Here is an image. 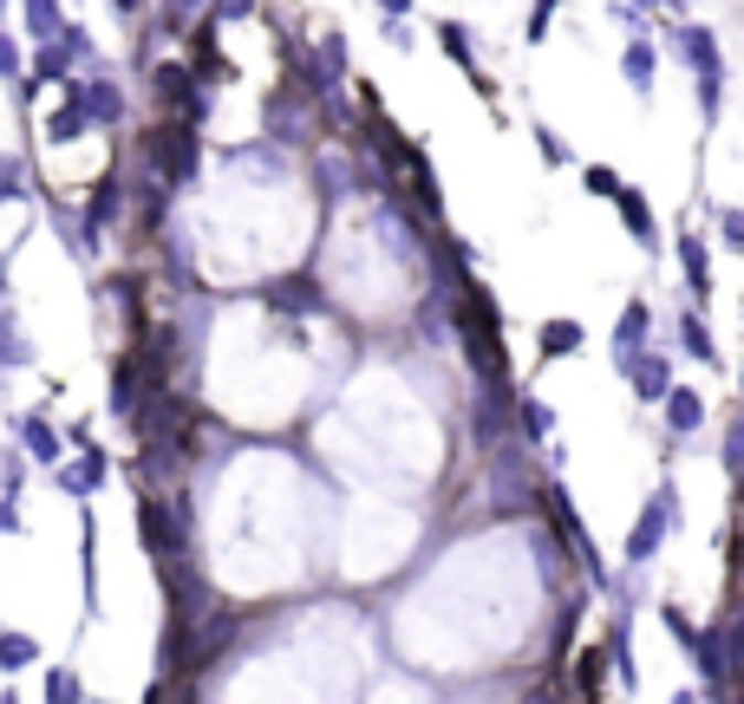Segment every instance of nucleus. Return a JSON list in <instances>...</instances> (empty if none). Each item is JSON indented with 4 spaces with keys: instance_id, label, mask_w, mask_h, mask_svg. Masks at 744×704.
Segmentation results:
<instances>
[{
    "instance_id": "nucleus-30",
    "label": "nucleus",
    "mask_w": 744,
    "mask_h": 704,
    "mask_svg": "<svg viewBox=\"0 0 744 704\" xmlns=\"http://www.w3.org/2000/svg\"><path fill=\"white\" fill-rule=\"evenodd\" d=\"M719 242L732 255H744V210H719Z\"/></svg>"
},
{
    "instance_id": "nucleus-8",
    "label": "nucleus",
    "mask_w": 744,
    "mask_h": 704,
    "mask_svg": "<svg viewBox=\"0 0 744 704\" xmlns=\"http://www.w3.org/2000/svg\"><path fill=\"white\" fill-rule=\"evenodd\" d=\"M679 275L692 287V300H712V255H705V242H699L692 228L679 235Z\"/></svg>"
},
{
    "instance_id": "nucleus-35",
    "label": "nucleus",
    "mask_w": 744,
    "mask_h": 704,
    "mask_svg": "<svg viewBox=\"0 0 744 704\" xmlns=\"http://www.w3.org/2000/svg\"><path fill=\"white\" fill-rule=\"evenodd\" d=\"M7 72H20V53H13V40L0 33V78H7Z\"/></svg>"
},
{
    "instance_id": "nucleus-29",
    "label": "nucleus",
    "mask_w": 744,
    "mask_h": 704,
    "mask_svg": "<svg viewBox=\"0 0 744 704\" xmlns=\"http://www.w3.org/2000/svg\"><path fill=\"white\" fill-rule=\"evenodd\" d=\"M26 196V170L13 157H0V203H20Z\"/></svg>"
},
{
    "instance_id": "nucleus-20",
    "label": "nucleus",
    "mask_w": 744,
    "mask_h": 704,
    "mask_svg": "<svg viewBox=\"0 0 744 704\" xmlns=\"http://www.w3.org/2000/svg\"><path fill=\"white\" fill-rule=\"evenodd\" d=\"M78 548H85V562H78V574H85V607H98V522H92V509L78 522Z\"/></svg>"
},
{
    "instance_id": "nucleus-26",
    "label": "nucleus",
    "mask_w": 744,
    "mask_h": 704,
    "mask_svg": "<svg viewBox=\"0 0 744 704\" xmlns=\"http://www.w3.org/2000/svg\"><path fill=\"white\" fill-rule=\"evenodd\" d=\"M0 365H33V346H26V333H20L13 313L0 320Z\"/></svg>"
},
{
    "instance_id": "nucleus-38",
    "label": "nucleus",
    "mask_w": 744,
    "mask_h": 704,
    "mask_svg": "<svg viewBox=\"0 0 744 704\" xmlns=\"http://www.w3.org/2000/svg\"><path fill=\"white\" fill-rule=\"evenodd\" d=\"M0 287H7V255H0ZM0 300H7V294H0Z\"/></svg>"
},
{
    "instance_id": "nucleus-27",
    "label": "nucleus",
    "mask_w": 744,
    "mask_h": 704,
    "mask_svg": "<svg viewBox=\"0 0 744 704\" xmlns=\"http://www.w3.org/2000/svg\"><path fill=\"white\" fill-rule=\"evenodd\" d=\"M438 46H445V53H450V60H457L464 72H470V78H477V53H470V33H464L457 20H445V26H438Z\"/></svg>"
},
{
    "instance_id": "nucleus-19",
    "label": "nucleus",
    "mask_w": 744,
    "mask_h": 704,
    "mask_svg": "<svg viewBox=\"0 0 744 704\" xmlns=\"http://www.w3.org/2000/svg\"><path fill=\"white\" fill-rule=\"evenodd\" d=\"M268 307H281V313H327V300L313 294L307 281H281V287H268Z\"/></svg>"
},
{
    "instance_id": "nucleus-3",
    "label": "nucleus",
    "mask_w": 744,
    "mask_h": 704,
    "mask_svg": "<svg viewBox=\"0 0 744 704\" xmlns=\"http://www.w3.org/2000/svg\"><path fill=\"white\" fill-rule=\"evenodd\" d=\"M372 143H379V157H385L392 170H405V183H412V196L425 203V215H438V203H445V196H438V177H432L425 150H418V143H405L392 125H385V118H372Z\"/></svg>"
},
{
    "instance_id": "nucleus-12",
    "label": "nucleus",
    "mask_w": 744,
    "mask_h": 704,
    "mask_svg": "<svg viewBox=\"0 0 744 704\" xmlns=\"http://www.w3.org/2000/svg\"><path fill=\"white\" fill-rule=\"evenodd\" d=\"M620 72H627V85H634V92L647 98V92H653V72H660V53H653V40H640V33H634V40H627V53H620Z\"/></svg>"
},
{
    "instance_id": "nucleus-16",
    "label": "nucleus",
    "mask_w": 744,
    "mask_h": 704,
    "mask_svg": "<svg viewBox=\"0 0 744 704\" xmlns=\"http://www.w3.org/2000/svg\"><path fill=\"white\" fill-rule=\"evenodd\" d=\"M85 118H92V125H118V118H125V92H118L111 78H92V85H85Z\"/></svg>"
},
{
    "instance_id": "nucleus-24",
    "label": "nucleus",
    "mask_w": 744,
    "mask_h": 704,
    "mask_svg": "<svg viewBox=\"0 0 744 704\" xmlns=\"http://www.w3.org/2000/svg\"><path fill=\"white\" fill-rule=\"evenodd\" d=\"M33 659H40V639L33 633H0V665L7 672H26Z\"/></svg>"
},
{
    "instance_id": "nucleus-36",
    "label": "nucleus",
    "mask_w": 744,
    "mask_h": 704,
    "mask_svg": "<svg viewBox=\"0 0 744 704\" xmlns=\"http://www.w3.org/2000/svg\"><path fill=\"white\" fill-rule=\"evenodd\" d=\"M0 529H7V535L20 529V509H13V502H0Z\"/></svg>"
},
{
    "instance_id": "nucleus-39",
    "label": "nucleus",
    "mask_w": 744,
    "mask_h": 704,
    "mask_svg": "<svg viewBox=\"0 0 744 704\" xmlns=\"http://www.w3.org/2000/svg\"><path fill=\"white\" fill-rule=\"evenodd\" d=\"M738 392H744V372H738Z\"/></svg>"
},
{
    "instance_id": "nucleus-33",
    "label": "nucleus",
    "mask_w": 744,
    "mask_h": 704,
    "mask_svg": "<svg viewBox=\"0 0 744 704\" xmlns=\"http://www.w3.org/2000/svg\"><path fill=\"white\" fill-rule=\"evenodd\" d=\"M517 424H522V430H535V437H542V430H549V412H542V405H517Z\"/></svg>"
},
{
    "instance_id": "nucleus-9",
    "label": "nucleus",
    "mask_w": 744,
    "mask_h": 704,
    "mask_svg": "<svg viewBox=\"0 0 744 704\" xmlns=\"http://www.w3.org/2000/svg\"><path fill=\"white\" fill-rule=\"evenodd\" d=\"M78 53H85V33H73V26H66V46H40V60H33V72H26V78H33V85H53V78L66 85V72H73Z\"/></svg>"
},
{
    "instance_id": "nucleus-13",
    "label": "nucleus",
    "mask_w": 744,
    "mask_h": 704,
    "mask_svg": "<svg viewBox=\"0 0 744 704\" xmlns=\"http://www.w3.org/2000/svg\"><path fill=\"white\" fill-rule=\"evenodd\" d=\"M667 424H672V437H692V430L705 424V398H699L692 385H672L667 392Z\"/></svg>"
},
{
    "instance_id": "nucleus-15",
    "label": "nucleus",
    "mask_w": 744,
    "mask_h": 704,
    "mask_svg": "<svg viewBox=\"0 0 744 704\" xmlns=\"http://www.w3.org/2000/svg\"><path fill=\"white\" fill-rule=\"evenodd\" d=\"M105 470H111V463H105V450H85L73 470H53V477H60V490H66V495H92L98 483H105Z\"/></svg>"
},
{
    "instance_id": "nucleus-7",
    "label": "nucleus",
    "mask_w": 744,
    "mask_h": 704,
    "mask_svg": "<svg viewBox=\"0 0 744 704\" xmlns=\"http://www.w3.org/2000/svg\"><path fill=\"white\" fill-rule=\"evenodd\" d=\"M647 327H653V313H647V300H634V307H620V320H614V372L627 378L634 372V359L647 346Z\"/></svg>"
},
{
    "instance_id": "nucleus-25",
    "label": "nucleus",
    "mask_w": 744,
    "mask_h": 704,
    "mask_svg": "<svg viewBox=\"0 0 744 704\" xmlns=\"http://www.w3.org/2000/svg\"><path fill=\"white\" fill-rule=\"evenodd\" d=\"M607 659H614V679H620L627 692H640V672H634V659H627V620L607 633Z\"/></svg>"
},
{
    "instance_id": "nucleus-31",
    "label": "nucleus",
    "mask_w": 744,
    "mask_h": 704,
    "mask_svg": "<svg viewBox=\"0 0 744 704\" xmlns=\"http://www.w3.org/2000/svg\"><path fill=\"white\" fill-rule=\"evenodd\" d=\"M26 26H33V33H40L46 46H53V26H60V13H53L46 0H33V7H26Z\"/></svg>"
},
{
    "instance_id": "nucleus-4",
    "label": "nucleus",
    "mask_w": 744,
    "mask_h": 704,
    "mask_svg": "<svg viewBox=\"0 0 744 704\" xmlns=\"http://www.w3.org/2000/svg\"><path fill=\"white\" fill-rule=\"evenodd\" d=\"M150 170L157 177H170V183H190L196 177V157H203V138H196V125H157L145 143Z\"/></svg>"
},
{
    "instance_id": "nucleus-1",
    "label": "nucleus",
    "mask_w": 744,
    "mask_h": 704,
    "mask_svg": "<svg viewBox=\"0 0 744 704\" xmlns=\"http://www.w3.org/2000/svg\"><path fill=\"white\" fill-rule=\"evenodd\" d=\"M457 340H464V359L483 385H510V352H503V327H497V300L483 281H464V300H457Z\"/></svg>"
},
{
    "instance_id": "nucleus-40",
    "label": "nucleus",
    "mask_w": 744,
    "mask_h": 704,
    "mask_svg": "<svg viewBox=\"0 0 744 704\" xmlns=\"http://www.w3.org/2000/svg\"><path fill=\"white\" fill-rule=\"evenodd\" d=\"M7 704H13V698H7Z\"/></svg>"
},
{
    "instance_id": "nucleus-21",
    "label": "nucleus",
    "mask_w": 744,
    "mask_h": 704,
    "mask_svg": "<svg viewBox=\"0 0 744 704\" xmlns=\"http://www.w3.org/2000/svg\"><path fill=\"white\" fill-rule=\"evenodd\" d=\"M679 346L692 352L699 365H719V346H712V327L699 313H679Z\"/></svg>"
},
{
    "instance_id": "nucleus-32",
    "label": "nucleus",
    "mask_w": 744,
    "mask_h": 704,
    "mask_svg": "<svg viewBox=\"0 0 744 704\" xmlns=\"http://www.w3.org/2000/svg\"><path fill=\"white\" fill-rule=\"evenodd\" d=\"M535 150H542V163H568V143L555 138L549 125H535Z\"/></svg>"
},
{
    "instance_id": "nucleus-22",
    "label": "nucleus",
    "mask_w": 744,
    "mask_h": 704,
    "mask_svg": "<svg viewBox=\"0 0 744 704\" xmlns=\"http://www.w3.org/2000/svg\"><path fill=\"white\" fill-rule=\"evenodd\" d=\"M660 620H667V633L679 639V646L692 652V665H699V659H705V627H692V620H685L679 607H660Z\"/></svg>"
},
{
    "instance_id": "nucleus-6",
    "label": "nucleus",
    "mask_w": 744,
    "mask_h": 704,
    "mask_svg": "<svg viewBox=\"0 0 744 704\" xmlns=\"http://www.w3.org/2000/svg\"><path fill=\"white\" fill-rule=\"evenodd\" d=\"M125 210V183L105 170L98 183H92V196H85V242H78V255H98V235H105V222Z\"/></svg>"
},
{
    "instance_id": "nucleus-2",
    "label": "nucleus",
    "mask_w": 744,
    "mask_h": 704,
    "mask_svg": "<svg viewBox=\"0 0 744 704\" xmlns=\"http://www.w3.org/2000/svg\"><path fill=\"white\" fill-rule=\"evenodd\" d=\"M679 60L692 66L699 78V105H705V118H719V105H725V60H719V40L705 33V26H679Z\"/></svg>"
},
{
    "instance_id": "nucleus-34",
    "label": "nucleus",
    "mask_w": 744,
    "mask_h": 704,
    "mask_svg": "<svg viewBox=\"0 0 744 704\" xmlns=\"http://www.w3.org/2000/svg\"><path fill=\"white\" fill-rule=\"evenodd\" d=\"M549 20H555V7H535L529 13V40H549Z\"/></svg>"
},
{
    "instance_id": "nucleus-11",
    "label": "nucleus",
    "mask_w": 744,
    "mask_h": 704,
    "mask_svg": "<svg viewBox=\"0 0 744 704\" xmlns=\"http://www.w3.org/2000/svg\"><path fill=\"white\" fill-rule=\"evenodd\" d=\"M627 378H634V398H640V405H667V392H672V372H667V359H647V352H640Z\"/></svg>"
},
{
    "instance_id": "nucleus-14",
    "label": "nucleus",
    "mask_w": 744,
    "mask_h": 704,
    "mask_svg": "<svg viewBox=\"0 0 744 704\" xmlns=\"http://www.w3.org/2000/svg\"><path fill=\"white\" fill-rule=\"evenodd\" d=\"M111 412H118V418L138 412V352H118V359H111Z\"/></svg>"
},
{
    "instance_id": "nucleus-28",
    "label": "nucleus",
    "mask_w": 744,
    "mask_h": 704,
    "mask_svg": "<svg viewBox=\"0 0 744 704\" xmlns=\"http://www.w3.org/2000/svg\"><path fill=\"white\" fill-rule=\"evenodd\" d=\"M582 183H588V196H607V203L620 196V177H614L607 163H588V170H582Z\"/></svg>"
},
{
    "instance_id": "nucleus-18",
    "label": "nucleus",
    "mask_w": 744,
    "mask_h": 704,
    "mask_svg": "<svg viewBox=\"0 0 744 704\" xmlns=\"http://www.w3.org/2000/svg\"><path fill=\"white\" fill-rule=\"evenodd\" d=\"M542 359H575L582 352V320H542Z\"/></svg>"
},
{
    "instance_id": "nucleus-10",
    "label": "nucleus",
    "mask_w": 744,
    "mask_h": 704,
    "mask_svg": "<svg viewBox=\"0 0 744 704\" xmlns=\"http://www.w3.org/2000/svg\"><path fill=\"white\" fill-rule=\"evenodd\" d=\"M614 210H620V222H627V235H634L640 248H653V242H660V222H653V210H647V196H640L634 183H620Z\"/></svg>"
},
{
    "instance_id": "nucleus-37",
    "label": "nucleus",
    "mask_w": 744,
    "mask_h": 704,
    "mask_svg": "<svg viewBox=\"0 0 744 704\" xmlns=\"http://www.w3.org/2000/svg\"><path fill=\"white\" fill-rule=\"evenodd\" d=\"M672 704H699V692H672Z\"/></svg>"
},
{
    "instance_id": "nucleus-5",
    "label": "nucleus",
    "mask_w": 744,
    "mask_h": 704,
    "mask_svg": "<svg viewBox=\"0 0 744 704\" xmlns=\"http://www.w3.org/2000/svg\"><path fill=\"white\" fill-rule=\"evenodd\" d=\"M672 535V483H660L653 490V502L640 509V522L627 529V567H647L653 555H660V542Z\"/></svg>"
},
{
    "instance_id": "nucleus-23",
    "label": "nucleus",
    "mask_w": 744,
    "mask_h": 704,
    "mask_svg": "<svg viewBox=\"0 0 744 704\" xmlns=\"http://www.w3.org/2000/svg\"><path fill=\"white\" fill-rule=\"evenodd\" d=\"M46 704H85V679L73 665H53L46 672Z\"/></svg>"
},
{
    "instance_id": "nucleus-17",
    "label": "nucleus",
    "mask_w": 744,
    "mask_h": 704,
    "mask_svg": "<svg viewBox=\"0 0 744 704\" xmlns=\"http://www.w3.org/2000/svg\"><path fill=\"white\" fill-rule=\"evenodd\" d=\"M20 444H26V457H33V463L60 470V437H53V424H46V418H20Z\"/></svg>"
}]
</instances>
